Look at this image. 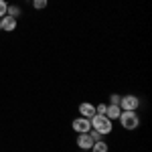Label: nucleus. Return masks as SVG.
Returning a JSON list of instances; mask_svg holds the SVG:
<instances>
[{
  "label": "nucleus",
  "mask_w": 152,
  "mask_h": 152,
  "mask_svg": "<svg viewBox=\"0 0 152 152\" xmlns=\"http://www.w3.org/2000/svg\"><path fill=\"white\" fill-rule=\"evenodd\" d=\"M89 122H91V130H95V132L102 134V136H104V134H110L112 128H114V126H112V120L107 116H102V114H95Z\"/></svg>",
  "instance_id": "nucleus-1"
},
{
  "label": "nucleus",
  "mask_w": 152,
  "mask_h": 152,
  "mask_svg": "<svg viewBox=\"0 0 152 152\" xmlns=\"http://www.w3.org/2000/svg\"><path fill=\"white\" fill-rule=\"evenodd\" d=\"M118 120L122 122V126H124L126 130H136L138 126H140V118H138V114H136V112H132V110L122 112Z\"/></svg>",
  "instance_id": "nucleus-2"
},
{
  "label": "nucleus",
  "mask_w": 152,
  "mask_h": 152,
  "mask_svg": "<svg viewBox=\"0 0 152 152\" xmlns=\"http://www.w3.org/2000/svg\"><path fill=\"white\" fill-rule=\"evenodd\" d=\"M120 110L122 112H126V110H132V112H136L138 107H140V99L136 97V95H124V97H120Z\"/></svg>",
  "instance_id": "nucleus-3"
},
{
  "label": "nucleus",
  "mask_w": 152,
  "mask_h": 152,
  "mask_svg": "<svg viewBox=\"0 0 152 152\" xmlns=\"http://www.w3.org/2000/svg\"><path fill=\"white\" fill-rule=\"evenodd\" d=\"M73 130H75L77 134H85V132L91 130V122H89L87 118H75V120H73Z\"/></svg>",
  "instance_id": "nucleus-4"
},
{
  "label": "nucleus",
  "mask_w": 152,
  "mask_h": 152,
  "mask_svg": "<svg viewBox=\"0 0 152 152\" xmlns=\"http://www.w3.org/2000/svg\"><path fill=\"white\" fill-rule=\"evenodd\" d=\"M77 146H79L81 150H91V146H94V140H91L89 132H85V134H79V136H77Z\"/></svg>",
  "instance_id": "nucleus-5"
},
{
  "label": "nucleus",
  "mask_w": 152,
  "mask_h": 152,
  "mask_svg": "<svg viewBox=\"0 0 152 152\" xmlns=\"http://www.w3.org/2000/svg\"><path fill=\"white\" fill-rule=\"evenodd\" d=\"M79 114H81V118L91 120V118L95 116V105L87 104V102H83V104H79Z\"/></svg>",
  "instance_id": "nucleus-6"
},
{
  "label": "nucleus",
  "mask_w": 152,
  "mask_h": 152,
  "mask_svg": "<svg viewBox=\"0 0 152 152\" xmlns=\"http://www.w3.org/2000/svg\"><path fill=\"white\" fill-rule=\"evenodd\" d=\"M0 20H2V31H8V33H10V31H14V28H16V18H14V16H10V14L2 16Z\"/></svg>",
  "instance_id": "nucleus-7"
},
{
  "label": "nucleus",
  "mask_w": 152,
  "mask_h": 152,
  "mask_svg": "<svg viewBox=\"0 0 152 152\" xmlns=\"http://www.w3.org/2000/svg\"><path fill=\"white\" fill-rule=\"evenodd\" d=\"M120 114H122V110H120V105H116V104H110L107 107H105V116L110 118L112 122H114V120H118V118H120Z\"/></svg>",
  "instance_id": "nucleus-8"
},
{
  "label": "nucleus",
  "mask_w": 152,
  "mask_h": 152,
  "mask_svg": "<svg viewBox=\"0 0 152 152\" xmlns=\"http://www.w3.org/2000/svg\"><path fill=\"white\" fill-rule=\"evenodd\" d=\"M91 152H107V144L105 142H94V146H91Z\"/></svg>",
  "instance_id": "nucleus-9"
},
{
  "label": "nucleus",
  "mask_w": 152,
  "mask_h": 152,
  "mask_svg": "<svg viewBox=\"0 0 152 152\" xmlns=\"http://www.w3.org/2000/svg\"><path fill=\"white\" fill-rule=\"evenodd\" d=\"M49 0H33V6H35L37 10H43V8H47Z\"/></svg>",
  "instance_id": "nucleus-10"
},
{
  "label": "nucleus",
  "mask_w": 152,
  "mask_h": 152,
  "mask_svg": "<svg viewBox=\"0 0 152 152\" xmlns=\"http://www.w3.org/2000/svg\"><path fill=\"white\" fill-rule=\"evenodd\" d=\"M6 14H10V16H14V18H16V16L20 14V8H18V6H8Z\"/></svg>",
  "instance_id": "nucleus-11"
},
{
  "label": "nucleus",
  "mask_w": 152,
  "mask_h": 152,
  "mask_svg": "<svg viewBox=\"0 0 152 152\" xmlns=\"http://www.w3.org/2000/svg\"><path fill=\"white\" fill-rule=\"evenodd\" d=\"M6 10H8V4H6L4 0H0V18L6 16Z\"/></svg>",
  "instance_id": "nucleus-12"
},
{
  "label": "nucleus",
  "mask_w": 152,
  "mask_h": 152,
  "mask_svg": "<svg viewBox=\"0 0 152 152\" xmlns=\"http://www.w3.org/2000/svg\"><path fill=\"white\" fill-rule=\"evenodd\" d=\"M105 107H107L105 104H99L97 107H95V114H102V116H105Z\"/></svg>",
  "instance_id": "nucleus-13"
},
{
  "label": "nucleus",
  "mask_w": 152,
  "mask_h": 152,
  "mask_svg": "<svg viewBox=\"0 0 152 152\" xmlns=\"http://www.w3.org/2000/svg\"><path fill=\"white\" fill-rule=\"evenodd\" d=\"M110 104H120V95H118V94H112V99H110Z\"/></svg>",
  "instance_id": "nucleus-14"
},
{
  "label": "nucleus",
  "mask_w": 152,
  "mask_h": 152,
  "mask_svg": "<svg viewBox=\"0 0 152 152\" xmlns=\"http://www.w3.org/2000/svg\"><path fill=\"white\" fill-rule=\"evenodd\" d=\"M0 31H2V20H0Z\"/></svg>",
  "instance_id": "nucleus-15"
},
{
  "label": "nucleus",
  "mask_w": 152,
  "mask_h": 152,
  "mask_svg": "<svg viewBox=\"0 0 152 152\" xmlns=\"http://www.w3.org/2000/svg\"><path fill=\"white\" fill-rule=\"evenodd\" d=\"M83 152H91V150H83Z\"/></svg>",
  "instance_id": "nucleus-16"
}]
</instances>
